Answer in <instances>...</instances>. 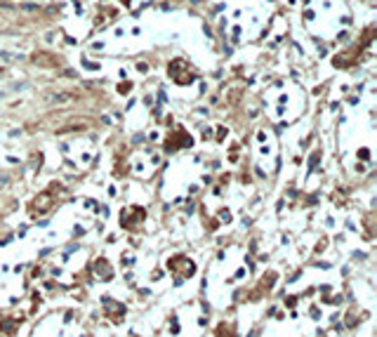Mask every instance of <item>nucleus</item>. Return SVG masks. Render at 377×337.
Returning a JSON list of instances; mask_svg holds the SVG:
<instances>
[{
  "label": "nucleus",
  "mask_w": 377,
  "mask_h": 337,
  "mask_svg": "<svg viewBox=\"0 0 377 337\" xmlns=\"http://www.w3.org/2000/svg\"><path fill=\"white\" fill-rule=\"evenodd\" d=\"M50 203H52V196H50V193H40L38 198L33 200V212H45V210H50Z\"/></svg>",
  "instance_id": "obj_3"
},
{
  "label": "nucleus",
  "mask_w": 377,
  "mask_h": 337,
  "mask_svg": "<svg viewBox=\"0 0 377 337\" xmlns=\"http://www.w3.org/2000/svg\"><path fill=\"white\" fill-rule=\"evenodd\" d=\"M73 99H76V94H71V92H57V94L50 92V94H45L47 104H57V106H59V104H71Z\"/></svg>",
  "instance_id": "obj_1"
},
{
  "label": "nucleus",
  "mask_w": 377,
  "mask_h": 337,
  "mask_svg": "<svg viewBox=\"0 0 377 337\" xmlns=\"http://www.w3.org/2000/svg\"><path fill=\"white\" fill-rule=\"evenodd\" d=\"M31 59H33V64H38V66H57V64H59V59L50 52H36Z\"/></svg>",
  "instance_id": "obj_2"
}]
</instances>
